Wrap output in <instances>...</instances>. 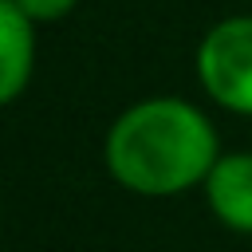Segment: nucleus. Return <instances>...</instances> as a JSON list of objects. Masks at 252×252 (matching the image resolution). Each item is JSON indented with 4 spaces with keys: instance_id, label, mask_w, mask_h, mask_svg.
<instances>
[{
    "instance_id": "nucleus-2",
    "label": "nucleus",
    "mask_w": 252,
    "mask_h": 252,
    "mask_svg": "<svg viewBox=\"0 0 252 252\" xmlns=\"http://www.w3.org/2000/svg\"><path fill=\"white\" fill-rule=\"evenodd\" d=\"M197 75L213 102L232 114H252V16H228L205 32Z\"/></svg>"
},
{
    "instance_id": "nucleus-1",
    "label": "nucleus",
    "mask_w": 252,
    "mask_h": 252,
    "mask_svg": "<svg viewBox=\"0 0 252 252\" xmlns=\"http://www.w3.org/2000/svg\"><path fill=\"white\" fill-rule=\"evenodd\" d=\"M217 134L185 98H146L114 118L106 134V165L118 185L142 197H173L205 185L217 165Z\"/></svg>"
},
{
    "instance_id": "nucleus-5",
    "label": "nucleus",
    "mask_w": 252,
    "mask_h": 252,
    "mask_svg": "<svg viewBox=\"0 0 252 252\" xmlns=\"http://www.w3.org/2000/svg\"><path fill=\"white\" fill-rule=\"evenodd\" d=\"M8 4H16L32 24H43V20H59V16H67L79 0H8Z\"/></svg>"
},
{
    "instance_id": "nucleus-4",
    "label": "nucleus",
    "mask_w": 252,
    "mask_h": 252,
    "mask_svg": "<svg viewBox=\"0 0 252 252\" xmlns=\"http://www.w3.org/2000/svg\"><path fill=\"white\" fill-rule=\"evenodd\" d=\"M32 59H35V39H32V20L0 0V98L16 102L20 91L32 79Z\"/></svg>"
},
{
    "instance_id": "nucleus-3",
    "label": "nucleus",
    "mask_w": 252,
    "mask_h": 252,
    "mask_svg": "<svg viewBox=\"0 0 252 252\" xmlns=\"http://www.w3.org/2000/svg\"><path fill=\"white\" fill-rule=\"evenodd\" d=\"M205 197L220 224L252 236V154H220L205 177Z\"/></svg>"
}]
</instances>
